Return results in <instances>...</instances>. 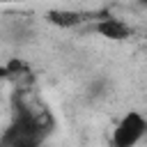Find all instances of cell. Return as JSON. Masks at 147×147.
I'll list each match as a JSON object with an SVG mask.
<instances>
[{
	"label": "cell",
	"mask_w": 147,
	"mask_h": 147,
	"mask_svg": "<svg viewBox=\"0 0 147 147\" xmlns=\"http://www.w3.org/2000/svg\"><path fill=\"white\" fill-rule=\"evenodd\" d=\"M94 30H96L101 37L110 39V41H124V39H129V37L133 34V30H131L124 21L113 18V16H106V18H101V21H96V23H94Z\"/></svg>",
	"instance_id": "cell-2"
},
{
	"label": "cell",
	"mask_w": 147,
	"mask_h": 147,
	"mask_svg": "<svg viewBox=\"0 0 147 147\" xmlns=\"http://www.w3.org/2000/svg\"><path fill=\"white\" fill-rule=\"evenodd\" d=\"M46 21L55 28H62V30H69V28H78L85 18L80 11H71V9H51L46 14Z\"/></svg>",
	"instance_id": "cell-3"
},
{
	"label": "cell",
	"mask_w": 147,
	"mask_h": 147,
	"mask_svg": "<svg viewBox=\"0 0 147 147\" xmlns=\"http://www.w3.org/2000/svg\"><path fill=\"white\" fill-rule=\"evenodd\" d=\"M147 136V117L140 110H129L115 124L110 142L113 147H136Z\"/></svg>",
	"instance_id": "cell-1"
},
{
	"label": "cell",
	"mask_w": 147,
	"mask_h": 147,
	"mask_svg": "<svg viewBox=\"0 0 147 147\" xmlns=\"http://www.w3.org/2000/svg\"><path fill=\"white\" fill-rule=\"evenodd\" d=\"M5 67H7V80H18V78H23V76L30 74V64L25 60H21V57L7 60Z\"/></svg>",
	"instance_id": "cell-4"
}]
</instances>
